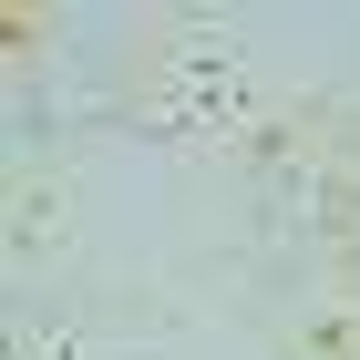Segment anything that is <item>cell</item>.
<instances>
[{
    "instance_id": "6da1fadb",
    "label": "cell",
    "mask_w": 360,
    "mask_h": 360,
    "mask_svg": "<svg viewBox=\"0 0 360 360\" xmlns=\"http://www.w3.org/2000/svg\"><path fill=\"white\" fill-rule=\"evenodd\" d=\"M62 226H72V186H41V175H31L21 186V217H11V237H21V248H41V237H62Z\"/></svg>"
}]
</instances>
